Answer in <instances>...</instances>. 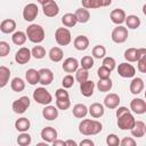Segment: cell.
I'll return each instance as SVG.
<instances>
[{
    "instance_id": "6da1fadb",
    "label": "cell",
    "mask_w": 146,
    "mask_h": 146,
    "mask_svg": "<svg viewBox=\"0 0 146 146\" xmlns=\"http://www.w3.org/2000/svg\"><path fill=\"white\" fill-rule=\"evenodd\" d=\"M103 130V124L97 120L84 119L79 123V132L83 136H95Z\"/></svg>"
},
{
    "instance_id": "7a4b0ae2",
    "label": "cell",
    "mask_w": 146,
    "mask_h": 146,
    "mask_svg": "<svg viewBox=\"0 0 146 146\" xmlns=\"http://www.w3.org/2000/svg\"><path fill=\"white\" fill-rule=\"evenodd\" d=\"M26 36L33 43H41L44 40L46 33L41 25L39 24H31L26 29Z\"/></svg>"
},
{
    "instance_id": "3957f363",
    "label": "cell",
    "mask_w": 146,
    "mask_h": 146,
    "mask_svg": "<svg viewBox=\"0 0 146 146\" xmlns=\"http://www.w3.org/2000/svg\"><path fill=\"white\" fill-rule=\"evenodd\" d=\"M33 99L38 104L46 106V105H49L52 102V96L46 88L40 87V88H36L33 91Z\"/></svg>"
},
{
    "instance_id": "277c9868",
    "label": "cell",
    "mask_w": 146,
    "mask_h": 146,
    "mask_svg": "<svg viewBox=\"0 0 146 146\" xmlns=\"http://www.w3.org/2000/svg\"><path fill=\"white\" fill-rule=\"evenodd\" d=\"M55 40L59 46H67L72 41V34L67 27H58L55 32Z\"/></svg>"
},
{
    "instance_id": "5b68a950",
    "label": "cell",
    "mask_w": 146,
    "mask_h": 146,
    "mask_svg": "<svg viewBox=\"0 0 146 146\" xmlns=\"http://www.w3.org/2000/svg\"><path fill=\"white\" fill-rule=\"evenodd\" d=\"M128 36H129L128 29L122 26V25H117L116 27H114L113 31H112V34H111L112 41L115 42V43H123V42H125Z\"/></svg>"
},
{
    "instance_id": "8992f818",
    "label": "cell",
    "mask_w": 146,
    "mask_h": 146,
    "mask_svg": "<svg viewBox=\"0 0 146 146\" xmlns=\"http://www.w3.org/2000/svg\"><path fill=\"white\" fill-rule=\"evenodd\" d=\"M135 122H136V119L131 114V112L124 113L117 117V127L121 130H131V128L135 125Z\"/></svg>"
},
{
    "instance_id": "52a82bcc",
    "label": "cell",
    "mask_w": 146,
    "mask_h": 146,
    "mask_svg": "<svg viewBox=\"0 0 146 146\" xmlns=\"http://www.w3.org/2000/svg\"><path fill=\"white\" fill-rule=\"evenodd\" d=\"M30 105H31L30 98L27 96H22L13 103L11 108L16 114H23L26 112V110L30 107Z\"/></svg>"
},
{
    "instance_id": "ba28073f",
    "label": "cell",
    "mask_w": 146,
    "mask_h": 146,
    "mask_svg": "<svg viewBox=\"0 0 146 146\" xmlns=\"http://www.w3.org/2000/svg\"><path fill=\"white\" fill-rule=\"evenodd\" d=\"M146 54V49L145 48H128L125 51H124V58L127 62L129 63H135L137 62L143 55Z\"/></svg>"
},
{
    "instance_id": "9c48e42d",
    "label": "cell",
    "mask_w": 146,
    "mask_h": 146,
    "mask_svg": "<svg viewBox=\"0 0 146 146\" xmlns=\"http://www.w3.org/2000/svg\"><path fill=\"white\" fill-rule=\"evenodd\" d=\"M39 14V8L35 3H27L23 9V18L26 22H33Z\"/></svg>"
},
{
    "instance_id": "30bf717a",
    "label": "cell",
    "mask_w": 146,
    "mask_h": 146,
    "mask_svg": "<svg viewBox=\"0 0 146 146\" xmlns=\"http://www.w3.org/2000/svg\"><path fill=\"white\" fill-rule=\"evenodd\" d=\"M42 11L47 17H55L59 13V7L55 0H48L42 5Z\"/></svg>"
},
{
    "instance_id": "8fae6325",
    "label": "cell",
    "mask_w": 146,
    "mask_h": 146,
    "mask_svg": "<svg viewBox=\"0 0 146 146\" xmlns=\"http://www.w3.org/2000/svg\"><path fill=\"white\" fill-rule=\"evenodd\" d=\"M32 55H31V50L27 48V47H22L17 50V52L15 54V60L17 64H21V65H24L26 63L30 62Z\"/></svg>"
},
{
    "instance_id": "7c38bea8",
    "label": "cell",
    "mask_w": 146,
    "mask_h": 146,
    "mask_svg": "<svg viewBox=\"0 0 146 146\" xmlns=\"http://www.w3.org/2000/svg\"><path fill=\"white\" fill-rule=\"evenodd\" d=\"M117 73L120 76H122L124 79L133 78L136 74V68L129 63H121L117 66Z\"/></svg>"
},
{
    "instance_id": "4fadbf2b",
    "label": "cell",
    "mask_w": 146,
    "mask_h": 146,
    "mask_svg": "<svg viewBox=\"0 0 146 146\" xmlns=\"http://www.w3.org/2000/svg\"><path fill=\"white\" fill-rule=\"evenodd\" d=\"M130 110L138 115L145 114L146 113V102L143 98H133L130 102Z\"/></svg>"
},
{
    "instance_id": "5bb4252c",
    "label": "cell",
    "mask_w": 146,
    "mask_h": 146,
    "mask_svg": "<svg viewBox=\"0 0 146 146\" xmlns=\"http://www.w3.org/2000/svg\"><path fill=\"white\" fill-rule=\"evenodd\" d=\"M39 83H41L42 86H49L52 81H54V73L50 68L43 67L39 70Z\"/></svg>"
},
{
    "instance_id": "9a60e30c",
    "label": "cell",
    "mask_w": 146,
    "mask_h": 146,
    "mask_svg": "<svg viewBox=\"0 0 146 146\" xmlns=\"http://www.w3.org/2000/svg\"><path fill=\"white\" fill-rule=\"evenodd\" d=\"M40 136H41V138H42L46 143L51 144L55 139H57L58 133H57V130H56L55 128H52V127H46V128H43V129L41 130Z\"/></svg>"
},
{
    "instance_id": "2e32d148",
    "label": "cell",
    "mask_w": 146,
    "mask_h": 146,
    "mask_svg": "<svg viewBox=\"0 0 146 146\" xmlns=\"http://www.w3.org/2000/svg\"><path fill=\"white\" fill-rule=\"evenodd\" d=\"M125 16H127L125 11L123 9H121V8H115L110 14L111 21L116 25H122L124 23V21H125Z\"/></svg>"
},
{
    "instance_id": "e0dca14e",
    "label": "cell",
    "mask_w": 146,
    "mask_h": 146,
    "mask_svg": "<svg viewBox=\"0 0 146 146\" xmlns=\"http://www.w3.org/2000/svg\"><path fill=\"white\" fill-rule=\"evenodd\" d=\"M120 104V96L117 94L111 92L108 95H106V97L104 98V106L110 108V110H115Z\"/></svg>"
},
{
    "instance_id": "ac0fdd59",
    "label": "cell",
    "mask_w": 146,
    "mask_h": 146,
    "mask_svg": "<svg viewBox=\"0 0 146 146\" xmlns=\"http://www.w3.org/2000/svg\"><path fill=\"white\" fill-rule=\"evenodd\" d=\"M62 67L66 73H73L79 68V60L74 57H67L63 62Z\"/></svg>"
},
{
    "instance_id": "d6986e66",
    "label": "cell",
    "mask_w": 146,
    "mask_h": 146,
    "mask_svg": "<svg viewBox=\"0 0 146 146\" xmlns=\"http://www.w3.org/2000/svg\"><path fill=\"white\" fill-rule=\"evenodd\" d=\"M42 116L48 120V121H52L56 120L58 117V108L54 105H46L44 108L42 110Z\"/></svg>"
},
{
    "instance_id": "ffe728a7",
    "label": "cell",
    "mask_w": 146,
    "mask_h": 146,
    "mask_svg": "<svg viewBox=\"0 0 146 146\" xmlns=\"http://www.w3.org/2000/svg\"><path fill=\"white\" fill-rule=\"evenodd\" d=\"M144 80L141 78H133L130 82V86H129V89H130V92L132 95H139L143 90H144Z\"/></svg>"
},
{
    "instance_id": "44dd1931",
    "label": "cell",
    "mask_w": 146,
    "mask_h": 146,
    "mask_svg": "<svg viewBox=\"0 0 146 146\" xmlns=\"http://www.w3.org/2000/svg\"><path fill=\"white\" fill-rule=\"evenodd\" d=\"M95 89V82L90 80H86L80 83V91L84 97H91L94 95Z\"/></svg>"
},
{
    "instance_id": "7402d4cb",
    "label": "cell",
    "mask_w": 146,
    "mask_h": 146,
    "mask_svg": "<svg viewBox=\"0 0 146 146\" xmlns=\"http://www.w3.org/2000/svg\"><path fill=\"white\" fill-rule=\"evenodd\" d=\"M16 30V22L13 18L3 19L0 24V31L5 34H10Z\"/></svg>"
},
{
    "instance_id": "603a6c76",
    "label": "cell",
    "mask_w": 146,
    "mask_h": 146,
    "mask_svg": "<svg viewBox=\"0 0 146 146\" xmlns=\"http://www.w3.org/2000/svg\"><path fill=\"white\" fill-rule=\"evenodd\" d=\"M104 112H105L104 105L100 104V103H94V104H91V105L89 106V108H88V113H89L94 119H98V117L103 116V115H104Z\"/></svg>"
},
{
    "instance_id": "cb8c5ba5",
    "label": "cell",
    "mask_w": 146,
    "mask_h": 146,
    "mask_svg": "<svg viewBox=\"0 0 146 146\" xmlns=\"http://www.w3.org/2000/svg\"><path fill=\"white\" fill-rule=\"evenodd\" d=\"M73 46L76 50L83 51L89 47V39L86 35H78L73 41Z\"/></svg>"
},
{
    "instance_id": "d4e9b609",
    "label": "cell",
    "mask_w": 146,
    "mask_h": 146,
    "mask_svg": "<svg viewBox=\"0 0 146 146\" xmlns=\"http://www.w3.org/2000/svg\"><path fill=\"white\" fill-rule=\"evenodd\" d=\"M131 135L133 137H137V138H141L145 136V132H146V124L143 122V121H136L135 122V125L131 128Z\"/></svg>"
},
{
    "instance_id": "484cf974",
    "label": "cell",
    "mask_w": 146,
    "mask_h": 146,
    "mask_svg": "<svg viewBox=\"0 0 146 146\" xmlns=\"http://www.w3.org/2000/svg\"><path fill=\"white\" fill-rule=\"evenodd\" d=\"M25 79H26V82L31 86H35L36 83H39V71H36L35 68H29L26 72H25Z\"/></svg>"
},
{
    "instance_id": "4316f807",
    "label": "cell",
    "mask_w": 146,
    "mask_h": 146,
    "mask_svg": "<svg viewBox=\"0 0 146 146\" xmlns=\"http://www.w3.org/2000/svg\"><path fill=\"white\" fill-rule=\"evenodd\" d=\"M74 15H75V17H76L78 23L84 24V23L89 22V19H90V13H89V10L86 9V8H83V7L76 9L75 13H74Z\"/></svg>"
},
{
    "instance_id": "83f0119b",
    "label": "cell",
    "mask_w": 146,
    "mask_h": 146,
    "mask_svg": "<svg viewBox=\"0 0 146 146\" xmlns=\"http://www.w3.org/2000/svg\"><path fill=\"white\" fill-rule=\"evenodd\" d=\"M125 25L128 29L130 30H136L140 26V18L137 16V15H128L125 16V21H124Z\"/></svg>"
},
{
    "instance_id": "f1b7e54d",
    "label": "cell",
    "mask_w": 146,
    "mask_h": 146,
    "mask_svg": "<svg viewBox=\"0 0 146 146\" xmlns=\"http://www.w3.org/2000/svg\"><path fill=\"white\" fill-rule=\"evenodd\" d=\"M30 127H31V122H30V120L27 117H24L23 116V117H19V119H17L15 121V128L19 132L27 131L30 129Z\"/></svg>"
},
{
    "instance_id": "f546056e",
    "label": "cell",
    "mask_w": 146,
    "mask_h": 146,
    "mask_svg": "<svg viewBox=\"0 0 146 146\" xmlns=\"http://www.w3.org/2000/svg\"><path fill=\"white\" fill-rule=\"evenodd\" d=\"M48 56H49V58H50L51 62L58 63V62H60V60L63 59L64 52H63L62 48H59V47H52V48L49 50Z\"/></svg>"
},
{
    "instance_id": "4dcf8cb0",
    "label": "cell",
    "mask_w": 146,
    "mask_h": 146,
    "mask_svg": "<svg viewBox=\"0 0 146 146\" xmlns=\"http://www.w3.org/2000/svg\"><path fill=\"white\" fill-rule=\"evenodd\" d=\"M27 40V36H26V33L23 32V31H16L13 33L11 35V41L13 43H15L16 46H23Z\"/></svg>"
},
{
    "instance_id": "1f68e13d",
    "label": "cell",
    "mask_w": 146,
    "mask_h": 146,
    "mask_svg": "<svg viewBox=\"0 0 146 146\" xmlns=\"http://www.w3.org/2000/svg\"><path fill=\"white\" fill-rule=\"evenodd\" d=\"M72 112L76 119H83L88 114V107L84 104H76L73 106Z\"/></svg>"
},
{
    "instance_id": "d6a6232c",
    "label": "cell",
    "mask_w": 146,
    "mask_h": 146,
    "mask_svg": "<svg viewBox=\"0 0 146 146\" xmlns=\"http://www.w3.org/2000/svg\"><path fill=\"white\" fill-rule=\"evenodd\" d=\"M10 79V70L7 66H0V88L8 84Z\"/></svg>"
},
{
    "instance_id": "836d02e7",
    "label": "cell",
    "mask_w": 146,
    "mask_h": 146,
    "mask_svg": "<svg viewBox=\"0 0 146 146\" xmlns=\"http://www.w3.org/2000/svg\"><path fill=\"white\" fill-rule=\"evenodd\" d=\"M113 87V82L111 80V78L107 79H99V81L97 82V88L100 92H108Z\"/></svg>"
},
{
    "instance_id": "e575fe53",
    "label": "cell",
    "mask_w": 146,
    "mask_h": 146,
    "mask_svg": "<svg viewBox=\"0 0 146 146\" xmlns=\"http://www.w3.org/2000/svg\"><path fill=\"white\" fill-rule=\"evenodd\" d=\"M62 23L65 27H73L76 25L78 21H76V17L74 14L72 13H66L65 15H63L62 17Z\"/></svg>"
},
{
    "instance_id": "d590c367",
    "label": "cell",
    "mask_w": 146,
    "mask_h": 146,
    "mask_svg": "<svg viewBox=\"0 0 146 146\" xmlns=\"http://www.w3.org/2000/svg\"><path fill=\"white\" fill-rule=\"evenodd\" d=\"M10 88L13 89V91L15 92H22L25 89V81L22 78H14L10 82Z\"/></svg>"
},
{
    "instance_id": "8d00e7d4",
    "label": "cell",
    "mask_w": 146,
    "mask_h": 146,
    "mask_svg": "<svg viewBox=\"0 0 146 146\" xmlns=\"http://www.w3.org/2000/svg\"><path fill=\"white\" fill-rule=\"evenodd\" d=\"M32 143V137L25 131V132H21V135L17 137V144L19 146H29Z\"/></svg>"
},
{
    "instance_id": "74e56055",
    "label": "cell",
    "mask_w": 146,
    "mask_h": 146,
    "mask_svg": "<svg viewBox=\"0 0 146 146\" xmlns=\"http://www.w3.org/2000/svg\"><path fill=\"white\" fill-rule=\"evenodd\" d=\"M106 55V48L102 44H97L92 48V57L94 58H97V59H100V58H104Z\"/></svg>"
},
{
    "instance_id": "f35d334b",
    "label": "cell",
    "mask_w": 146,
    "mask_h": 146,
    "mask_svg": "<svg viewBox=\"0 0 146 146\" xmlns=\"http://www.w3.org/2000/svg\"><path fill=\"white\" fill-rule=\"evenodd\" d=\"M31 55L35 59H42L46 56V49L42 46H34L31 50Z\"/></svg>"
},
{
    "instance_id": "ab89813d",
    "label": "cell",
    "mask_w": 146,
    "mask_h": 146,
    "mask_svg": "<svg viewBox=\"0 0 146 146\" xmlns=\"http://www.w3.org/2000/svg\"><path fill=\"white\" fill-rule=\"evenodd\" d=\"M88 78H89V72H88V70H84V68H78L76 71H75V80L79 82V83H81V82H83V81H86V80H88Z\"/></svg>"
},
{
    "instance_id": "60d3db41",
    "label": "cell",
    "mask_w": 146,
    "mask_h": 146,
    "mask_svg": "<svg viewBox=\"0 0 146 146\" xmlns=\"http://www.w3.org/2000/svg\"><path fill=\"white\" fill-rule=\"evenodd\" d=\"M71 106V100L70 98H56V107L62 111L68 110Z\"/></svg>"
},
{
    "instance_id": "b9f144b4",
    "label": "cell",
    "mask_w": 146,
    "mask_h": 146,
    "mask_svg": "<svg viewBox=\"0 0 146 146\" xmlns=\"http://www.w3.org/2000/svg\"><path fill=\"white\" fill-rule=\"evenodd\" d=\"M80 65H81L82 68L89 71L94 66V58L91 56H83L80 60Z\"/></svg>"
},
{
    "instance_id": "7bdbcfd3",
    "label": "cell",
    "mask_w": 146,
    "mask_h": 146,
    "mask_svg": "<svg viewBox=\"0 0 146 146\" xmlns=\"http://www.w3.org/2000/svg\"><path fill=\"white\" fill-rule=\"evenodd\" d=\"M82 7L86 9H97L100 8L98 0H81Z\"/></svg>"
},
{
    "instance_id": "ee69618b",
    "label": "cell",
    "mask_w": 146,
    "mask_h": 146,
    "mask_svg": "<svg viewBox=\"0 0 146 146\" xmlns=\"http://www.w3.org/2000/svg\"><path fill=\"white\" fill-rule=\"evenodd\" d=\"M103 66H105L106 68H108L111 72L116 67V62L113 57H104L103 58Z\"/></svg>"
},
{
    "instance_id": "f6af8a7d",
    "label": "cell",
    "mask_w": 146,
    "mask_h": 146,
    "mask_svg": "<svg viewBox=\"0 0 146 146\" xmlns=\"http://www.w3.org/2000/svg\"><path fill=\"white\" fill-rule=\"evenodd\" d=\"M74 81H75V79L73 78V75H71V74H67V75H65V76L63 78V80H62V84H63V88H65V89H68V88L73 87V84H74Z\"/></svg>"
},
{
    "instance_id": "bcb514c9",
    "label": "cell",
    "mask_w": 146,
    "mask_h": 146,
    "mask_svg": "<svg viewBox=\"0 0 146 146\" xmlns=\"http://www.w3.org/2000/svg\"><path fill=\"white\" fill-rule=\"evenodd\" d=\"M106 144L108 146H119L120 145V139L115 133H110L106 137Z\"/></svg>"
},
{
    "instance_id": "7dc6e473",
    "label": "cell",
    "mask_w": 146,
    "mask_h": 146,
    "mask_svg": "<svg viewBox=\"0 0 146 146\" xmlns=\"http://www.w3.org/2000/svg\"><path fill=\"white\" fill-rule=\"evenodd\" d=\"M10 52V46L6 41H0V57H6Z\"/></svg>"
},
{
    "instance_id": "c3c4849f",
    "label": "cell",
    "mask_w": 146,
    "mask_h": 146,
    "mask_svg": "<svg viewBox=\"0 0 146 146\" xmlns=\"http://www.w3.org/2000/svg\"><path fill=\"white\" fill-rule=\"evenodd\" d=\"M137 68L140 73H146V54L137 60Z\"/></svg>"
},
{
    "instance_id": "681fc988",
    "label": "cell",
    "mask_w": 146,
    "mask_h": 146,
    "mask_svg": "<svg viewBox=\"0 0 146 146\" xmlns=\"http://www.w3.org/2000/svg\"><path fill=\"white\" fill-rule=\"evenodd\" d=\"M97 75H98L99 79H107V78H110V75H111V71H110L108 68H106L105 66L102 65V66L97 70Z\"/></svg>"
},
{
    "instance_id": "f907efd6",
    "label": "cell",
    "mask_w": 146,
    "mask_h": 146,
    "mask_svg": "<svg viewBox=\"0 0 146 146\" xmlns=\"http://www.w3.org/2000/svg\"><path fill=\"white\" fill-rule=\"evenodd\" d=\"M121 146H136V140L132 137H124L120 140Z\"/></svg>"
},
{
    "instance_id": "816d5d0a",
    "label": "cell",
    "mask_w": 146,
    "mask_h": 146,
    "mask_svg": "<svg viewBox=\"0 0 146 146\" xmlns=\"http://www.w3.org/2000/svg\"><path fill=\"white\" fill-rule=\"evenodd\" d=\"M55 97L56 98H70V95H68V91L65 88H59V89L56 90Z\"/></svg>"
},
{
    "instance_id": "f5cc1de1",
    "label": "cell",
    "mask_w": 146,
    "mask_h": 146,
    "mask_svg": "<svg viewBox=\"0 0 146 146\" xmlns=\"http://www.w3.org/2000/svg\"><path fill=\"white\" fill-rule=\"evenodd\" d=\"M116 108H117V110H116V113H115L116 117L121 116V115H122V114H124V113L130 112V110H128V107H125V106H117Z\"/></svg>"
},
{
    "instance_id": "db71d44e",
    "label": "cell",
    "mask_w": 146,
    "mask_h": 146,
    "mask_svg": "<svg viewBox=\"0 0 146 146\" xmlns=\"http://www.w3.org/2000/svg\"><path fill=\"white\" fill-rule=\"evenodd\" d=\"M79 145H80V146H94L95 144H94V141H92L91 139H88V138H86V139L81 140Z\"/></svg>"
},
{
    "instance_id": "11a10c76",
    "label": "cell",
    "mask_w": 146,
    "mask_h": 146,
    "mask_svg": "<svg viewBox=\"0 0 146 146\" xmlns=\"http://www.w3.org/2000/svg\"><path fill=\"white\" fill-rule=\"evenodd\" d=\"M98 1H99L100 7H107L112 3V0H98Z\"/></svg>"
},
{
    "instance_id": "9f6ffc18",
    "label": "cell",
    "mask_w": 146,
    "mask_h": 146,
    "mask_svg": "<svg viewBox=\"0 0 146 146\" xmlns=\"http://www.w3.org/2000/svg\"><path fill=\"white\" fill-rule=\"evenodd\" d=\"M51 144L54 146H65V141L64 140H59V139H55Z\"/></svg>"
},
{
    "instance_id": "6f0895ef",
    "label": "cell",
    "mask_w": 146,
    "mask_h": 146,
    "mask_svg": "<svg viewBox=\"0 0 146 146\" xmlns=\"http://www.w3.org/2000/svg\"><path fill=\"white\" fill-rule=\"evenodd\" d=\"M76 145H78L76 141H74L72 139H68V140L65 141V146H76Z\"/></svg>"
},
{
    "instance_id": "680465c9",
    "label": "cell",
    "mask_w": 146,
    "mask_h": 146,
    "mask_svg": "<svg viewBox=\"0 0 146 146\" xmlns=\"http://www.w3.org/2000/svg\"><path fill=\"white\" fill-rule=\"evenodd\" d=\"M36 1H38V2H39V3L41 5V6H42V5H43V3H46V2L48 1V0H36Z\"/></svg>"
},
{
    "instance_id": "91938a15",
    "label": "cell",
    "mask_w": 146,
    "mask_h": 146,
    "mask_svg": "<svg viewBox=\"0 0 146 146\" xmlns=\"http://www.w3.org/2000/svg\"><path fill=\"white\" fill-rule=\"evenodd\" d=\"M47 144H48V143L44 141V143H38L36 145H38V146H47Z\"/></svg>"
}]
</instances>
